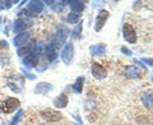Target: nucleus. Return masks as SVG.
<instances>
[{"label": "nucleus", "instance_id": "1", "mask_svg": "<svg viewBox=\"0 0 153 125\" xmlns=\"http://www.w3.org/2000/svg\"><path fill=\"white\" fill-rule=\"evenodd\" d=\"M21 106V102H19L18 98H14V97H9L5 101H3L1 105H0V110L5 114H12L16 110Z\"/></svg>", "mask_w": 153, "mask_h": 125}, {"label": "nucleus", "instance_id": "2", "mask_svg": "<svg viewBox=\"0 0 153 125\" xmlns=\"http://www.w3.org/2000/svg\"><path fill=\"white\" fill-rule=\"evenodd\" d=\"M23 84H25V79H23V77L19 75V74H13L8 78V86L16 93L21 92L22 88H23Z\"/></svg>", "mask_w": 153, "mask_h": 125}, {"label": "nucleus", "instance_id": "3", "mask_svg": "<svg viewBox=\"0 0 153 125\" xmlns=\"http://www.w3.org/2000/svg\"><path fill=\"white\" fill-rule=\"evenodd\" d=\"M41 116L44 120L49 123H56V121H60L63 115L60 112L55 111V110H51V109H46V110H42L41 111Z\"/></svg>", "mask_w": 153, "mask_h": 125}, {"label": "nucleus", "instance_id": "4", "mask_svg": "<svg viewBox=\"0 0 153 125\" xmlns=\"http://www.w3.org/2000/svg\"><path fill=\"white\" fill-rule=\"evenodd\" d=\"M123 31H124V38H125L128 42H130V44H135L137 42V32L133 28V26L129 25V23H125Z\"/></svg>", "mask_w": 153, "mask_h": 125}, {"label": "nucleus", "instance_id": "5", "mask_svg": "<svg viewBox=\"0 0 153 125\" xmlns=\"http://www.w3.org/2000/svg\"><path fill=\"white\" fill-rule=\"evenodd\" d=\"M73 55H74V47H73V44L68 42L65 46L63 51H61V59L65 64H70L71 60H73Z\"/></svg>", "mask_w": 153, "mask_h": 125}, {"label": "nucleus", "instance_id": "6", "mask_svg": "<svg viewBox=\"0 0 153 125\" xmlns=\"http://www.w3.org/2000/svg\"><path fill=\"white\" fill-rule=\"evenodd\" d=\"M110 17V13L107 10H101L98 14H97V18H96V26H94V30L96 31H101L102 27L105 26V23H106V21Z\"/></svg>", "mask_w": 153, "mask_h": 125}, {"label": "nucleus", "instance_id": "7", "mask_svg": "<svg viewBox=\"0 0 153 125\" xmlns=\"http://www.w3.org/2000/svg\"><path fill=\"white\" fill-rule=\"evenodd\" d=\"M92 75L97 79H103L107 75V70L105 66H102L98 62H93L92 64Z\"/></svg>", "mask_w": 153, "mask_h": 125}, {"label": "nucleus", "instance_id": "8", "mask_svg": "<svg viewBox=\"0 0 153 125\" xmlns=\"http://www.w3.org/2000/svg\"><path fill=\"white\" fill-rule=\"evenodd\" d=\"M32 23L30 21H27V19L25 18H18L16 23H14V32H23V31H26L28 27H31Z\"/></svg>", "mask_w": 153, "mask_h": 125}, {"label": "nucleus", "instance_id": "9", "mask_svg": "<svg viewBox=\"0 0 153 125\" xmlns=\"http://www.w3.org/2000/svg\"><path fill=\"white\" fill-rule=\"evenodd\" d=\"M123 75L126 77V78H129V79H131V78H138V77L140 75V71H139V69H138L137 66L130 65V66H126V68L124 69Z\"/></svg>", "mask_w": 153, "mask_h": 125}, {"label": "nucleus", "instance_id": "10", "mask_svg": "<svg viewBox=\"0 0 153 125\" xmlns=\"http://www.w3.org/2000/svg\"><path fill=\"white\" fill-rule=\"evenodd\" d=\"M140 100H142L143 106H146L147 109H153V96H152V92L148 91V92L142 93Z\"/></svg>", "mask_w": 153, "mask_h": 125}, {"label": "nucleus", "instance_id": "11", "mask_svg": "<svg viewBox=\"0 0 153 125\" xmlns=\"http://www.w3.org/2000/svg\"><path fill=\"white\" fill-rule=\"evenodd\" d=\"M45 55H46L47 59H49V61H54L56 59L57 50L55 49V46L52 45V44L46 45V47H45Z\"/></svg>", "mask_w": 153, "mask_h": 125}, {"label": "nucleus", "instance_id": "12", "mask_svg": "<svg viewBox=\"0 0 153 125\" xmlns=\"http://www.w3.org/2000/svg\"><path fill=\"white\" fill-rule=\"evenodd\" d=\"M28 12H32L33 14H38L44 10V3L42 1H31L28 4Z\"/></svg>", "mask_w": 153, "mask_h": 125}, {"label": "nucleus", "instance_id": "13", "mask_svg": "<svg viewBox=\"0 0 153 125\" xmlns=\"http://www.w3.org/2000/svg\"><path fill=\"white\" fill-rule=\"evenodd\" d=\"M28 38H30V33L28 32H22V33H19V35H17L16 37H14V44H16V46L21 47L22 45H26Z\"/></svg>", "mask_w": 153, "mask_h": 125}, {"label": "nucleus", "instance_id": "14", "mask_svg": "<svg viewBox=\"0 0 153 125\" xmlns=\"http://www.w3.org/2000/svg\"><path fill=\"white\" fill-rule=\"evenodd\" d=\"M54 105L59 109L66 107V105H68V94L61 93L60 96H57V97L54 100Z\"/></svg>", "mask_w": 153, "mask_h": 125}, {"label": "nucleus", "instance_id": "15", "mask_svg": "<svg viewBox=\"0 0 153 125\" xmlns=\"http://www.w3.org/2000/svg\"><path fill=\"white\" fill-rule=\"evenodd\" d=\"M89 51H91V55L92 56H102V55H105V52H106V46L105 45H94V46H92L89 49Z\"/></svg>", "mask_w": 153, "mask_h": 125}, {"label": "nucleus", "instance_id": "16", "mask_svg": "<svg viewBox=\"0 0 153 125\" xmlns=\"http://www.w3.org/2000/svg\"><path fill=\"white\" fill-rule=\"evenodd\" d=\"M23 62L27 68H35L37 65V56L36 54H28L26 55V57L23 59Z\"/></svg>", "mask_w": 153, "mask_h": 125}, {"label": "nucleus", "instance_id": "17", "mask_svg": "<svg viewBox=\"0 0 153 125\" xmlns=\"http://www.w3.org/2000/svg\"><path fill=\"white\" fill-rule=\"evenodd\" d=\"M70 4V9H71V12L75 13V14H79V13H82L84 10V1H68Z\"/></svg>", "mask_w": 153, "mask_h": 125}, {"label": "nucleus", "instance_id": "18", "mask_svg": "<svg viewBox=\"0 0 153 125\" xmlns=\"http://www.w3.org/2000/svg\"><path fill=\"white\" fill-rule=\"evenodd\" d=\"M69 36V31H68V28H65V27H60L59 28V31H57L56 33V37H57V44H64L65 40H66V37Z\"/></svg>", "mask_w": 153, "mask_h": 125}, {"label": "nucleus", "instance_id": "19", "mask_svg": "<svg viewBox=\"0 0 153 125\" xmlns=\"http://www.w3.org/2000/svg\"><path fill=\"white\" fill-rule=\"evenodd\" d=\"M52 89V86L49 84V83H40L36 87L35 92L38 93V94H46L47 92H50V91Z\"/></svg>", "mask_w": 153, "mask_h": 125}, {"label": "nucleus", "instance_id": "20", "mask_svg": "<svg viewBox=\"0 0 153 125\" xmlns=\"http://www.w3.org/2000/svg\"><path fill=\"white\" fill-rule=\"evenodd\" d=\"M83 83H84V78H83V77H79V78L75 80V83H74V91H75L76 93H80L83 91Z\"/></svg>", "mask_w": 153, "mask_h": 125}, {"label": "nucleus", "instance_id": "21", "mask_svg": "<svg viewBox=\"0 0 153 125\" xmlns=\"http://www.w3.org/2000/svg\"><path fill=\"white\" fill-rule=\"evenodd\" d=\"M80 19V14H75V13H70L68 17H66V22L70 23V25H76V22H78Z\"/></svg>", "mask_w": 153, "mask_h": 125}, {"label": "nucleus", "instance_id": "22", "mask_svg": "<svg viewBox=\"0 0 153 125\" xmlns=\"http://www.w3.org/2000/svg\"><path fill=\"white\" fill-rule=\"evenodd\" d=\"M28 54H30V46L19 47V49H18V55L19 56H25V55H28Z\"/></svg>", "mask_w": 153, "mask_h": 125}, {"label": "nucleus", "instance_id": "23", "mask_svg": "<svg viewBox=\"0 0 153 125\" xmlns=\"http://www.w3.org/2000/svg\"><path fill=\"white\" fill-rule=\"evenodd\" d=\"M80 31H82V22H78V27L74 30L73 32V37L74 38H79L80 37Z\"/></svg>", "mask_w": 153, "mask_h": 125}, {"label": "nucleus", "instance_id": "24", "mask_svg": "<svg viewBox=\"0 0 153 125\" xmlns=\"http://www.w3.org/2000/svg\"><path fill=\"white\" fill-rule=\"evenodd\" d=\"M22 115H23V111L21 110V111L18 112V115H17V116H16V118H14V119L12 120V123L9 124V125H17V123L19 121V119H21V116H22Z\"/></svg>", "mask_w": 153, "mask_h": 125}, {"label": "nucleus", "instance_id": "25", "mask_svg": "<svg viewBox=\"0 0 153 125\" xmlns=\"http://www.w3.org/2000/svg\"><path fill=\"white\" fill-rule=\"evenodd\" d=\"M65 4H66V1H57V3H56V5L54 7V9H55V10L59 12V10H61V9L64 8Z\"/></svg>", "mask_w": 153, "mask_h": 125}, {"label": "nucleus", "instance_id": "26", "mask_svg": "<svg viewBox=\"0 0 153 125\" xmlns=\"http://www.w3.org/2000/svg\"><path fill=\"white\" fill-rule=\"evenodd\" d=\"M143 61H144L146 64L153 66V59H152V57H144V59H143Z\"/></svg>", "mask_w": 153, "mask_h": 125}, {"label": "nucleus", "instance_id": "27", "mask_svg": "<svg viewBox=\"0 0 153 125\" xmlns=\"http://www.w3.org/2000/svg\"><path fill=\"white\" fill-rule=\"evenodd\" d=\"M7 47H8V42L7 41H0V50L7 49Z\"/></svg>", "mask_w": 153, "mask_h": 125}, {"label": "nucleus", "instance_id": "28", "mask_svg": "<svg viewBox=\"0 0 153 125\" xmlns=\"http://www.w3.org/2000/svg\"><path fill=\"white\" fill-rule=\"evenodd\" d=\"M19 16H26V17H28V16H30V12L26 10V9H23V10L19 12Z\"/></svg>", "mask_w": 153, "mask_h": 125}, {"label": "nucleus", "instance_id": "29", "mask_svg": "<svg viewBox=\"0 0 153 125\" xmlns=\"http://www.w3.org/2000/svg\"><path fill=\"white\" fill-rule=\"evenodd\" d=\"M121 51L124 52V54H126V55H131V51H130V50H128L126 47H123Z\"/></svg>", "mask_w": 153, "mask_h": 125}, {"label": "nucleus", "instance_id": "30", "mask_svg": "<svg viewBox=\"0 0 153 125\" xmlns=\"http://www.w3.org/2000/svg\"><path fill=\"white\" fill-rule=\"evenodd\" d=\"M5 8V1H0V9Z\"/></svg>", "mask_w": 153, "mask_h": 125}, {"label": "nucleus", "instance_id": "31", "mask_svg": "<svg viewBox=\"0 0 153 125\" xmlns=\"http://www.w3.org/2000/svg\"><path fill=\"white\" fill-rule=\"evenodd\" d=\"M37 125H44V124H37Z\"/></svg>", "mask_w": 153, "mask_h": 125}, {"label": "nucleus", "instance_id": "32", "mask_svg": "<svg viewBox=\"0 0 153 125\" xmlns=\"http://www.w3.org/2000/svg\"><path fill=\"white\" fill-rule=\"evenodd\" d=\"M152 82H153V79H152Z\"/></svg>", "mask_w": 153, "mask_h": 125}]
</instances>
